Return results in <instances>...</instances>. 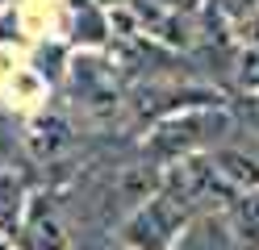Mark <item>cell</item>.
Masks as SVG:
<instances>
[{
  "label": "cell",
  "mask_w": 259,
  "mask_h": 250,
  "mask_svg": "<svg viewBox=\"0 0 259 250\" xmlns=\"http://www.w3.org/2000/svg\"><path fill=\"white\" fill-rule=\"evenodd\" d=\"M192 217L197 213H188L176 196L159 188L151 200H142L121 221V242H125V250H176V242H180V233L188 229Z\"/></svg>",
  "instance_id": "6da1fadb"
},
{
  "label": "cell",
  "mask_w": 259,
  "mask_h": 250,
  "mask_svg": "<svg viewBox=\"0 0 259 250\" xmlns=\"http://www.w3.org/2000/svg\"><path fill=\"white\" fill-rule=\"evenodd\" d=\"M226 125H230V113H209V109L176 113V117H167V121L151 133V155L167 159V163L188 159V155H205V150H201L205 138H209V133L218 138Z\"/></svg>",
  "instance_id": "7a4b0ae2"
},
{
  "label": "cell",
  "mask_w": 259,
  "mask_h": 250,
  "mask_svg": "<svg viewBox=\"0 0 259 250\" xmlns=\"http://www.w3.org/2000/svg\"><path fill=\"white\" fill-rule=\"evenodd\" d=\"M17 246L21 250H67V233H63L59 213L46 205L42 196H34L25 205L21 229H17Z\"/></svg>",
  "instance_id": "3957f363"
},
{
  "label": "cell",
  "mask_w": 259,
  "mask_h": 250,
  "mask_svg": "<svg viewBox=\"0 0 259 250\" xmlns=\"http://www.w3.org/2000/svg\"><path fill=\"white\" fill-rule=\"evenodd\" d=\"M176 250H238V242L226 225V213H197L180 233Z\"/></svg>",
  "instance_id": "277c9868"
},
{
  "label": "cell",
  "mask_w": 259,
  "mask_h": 250,
  "mask_svg": "<svg viewBox=\"0 0 259 250\" xmlns=\"http://www.w3.org/2000/svg\"><path fill=\"white\" fill-rule=\"evenodd\" d=\"M25 205H29L25 179L13 175V167H0V233H5V238H17Z\"/></svg>",
  "instance_id": "5b68a950"
},
{
  "label": "cell",
  "mask_w": 259,
  "mask_h": 250,
  "mask_svg": "<svg viewBox=\"0 0 259 250\" xmlns=\"http://www.w3.org/2000/svg\"><path fill=\"white\" fill-rule=\"evenodd\" d=\"M222 213H226V225H230L238 250H259V192L234 196Z\"/></svg>",
  "instance_id": "8992f818"
},
{
  "label": "cell",
  "mask_w": 259,
  "mask_h": 250,
  "mask_svg": "<svg viewBox=\"0 0 259 250\" xmlns=\"http://www.w3.org/2000/svg\"><path fill=\"white\" fill-rule=\"evenodd\" d=\"M213 17H218V25L234 29L247 46H255V33H259V0H213Z\"/></svg>",
  "instance_id": "52a82bcc"
},
{
  "label": "cell",
  "mask_w": 259,
  "mask_h": 250,
  "mask_svg": "<svg viewBox=\"0 0 259 250\" xmlns=\"http://www.w3.org/2000/svg\"><path fill=\"white\" fill-rule=\"evenodd\" d=\"M71 138H67V125L63 121H55V117H42V121L34 125V133H29V146H34V155H46L51 159L59 146H67Z\"/></svg>",
  "instance_id": "ba28073f"
},
{
  "label": "cell",
  "mask_w": 259,
  "mask_h": 250,
  "mask_svg": "<svg viewBox=\"0 0 259 250\" xmlns=\"http://www.w3.org/2000/svg\"><path fill=\"white\" fill-rule=\"evenodd\" d=\"M234 75H238L242 96H255V92H259V46H242V50H238Z\"/></svg>",
  "instance_id": "9c48e42d"
},
{
  "label": "cell",
  "mask_w": 259,
  "mask_h": 250,
  "mask_svg": "<svg viewBox=\"0 0 259 250\" xmlns=\"http://www.w3.org/2000/svg\"><path fill=\"white\" fill-rule=\"evenodd\" d=\"M13 150H17V125L0 113V159H9Z\"/></svg>",
  "instance_id": "30bf717a"
},
{
  "label": "cell",
  "mask_w": 259,
  "mask_h": 250,
  "mask_svg": "<svg viewBox=\"0 0 259 250\" xmlns=\"http://www.w3.org/2000/svg\"><path fill=\"white\" fill-rule=\"evenodd\" d=\"M238 117H242V121H247L251 129H259V92H255V96H242V100H238Z\"/></svg>",
  "instance_id": "8fae6325"
},
{
  "label": "cell",
  "mask_w": 259,
  "mask_h": 250,
  "mask_svg": "<svg viewBox=\"0 0 259 250\" xmlns=\"http://www.w3.org/2000/svg\"><path fill=\"white\" fill-rule=\"evenodd\" d=\"M159 5H167V9H188L192 0H159Z\"/></svg>",
  "instance_id": "7c38bea8"
},
{
  "label": "cell",
  "mask_w": 259,
  "mask_h": 250,
  "mask_svg": "<svg viewBox=\"0 0 259 250\" xmlns=\"http://www.w3.org/2000/svg\"><path fill=\"white\" fill-rule=\"evenodd\" d=\"M0 9H5V0H0Z\"/></svg>",
  "instance_id": "4fadbf2b"
}]
</instances>
